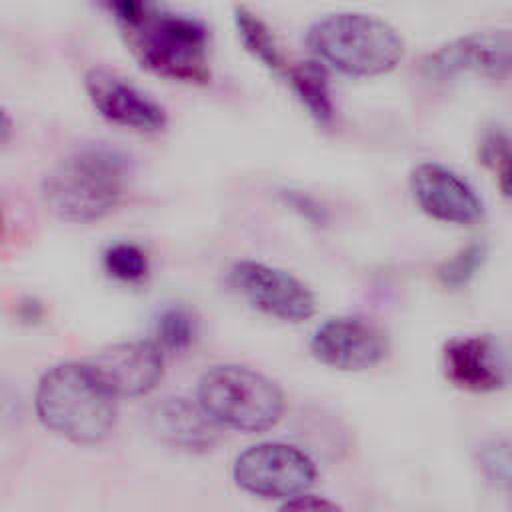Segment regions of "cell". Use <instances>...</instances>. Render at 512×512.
Here are the masks:
<instances>
[{"instance_id": "obj_1", "label": "cell", "mask_w": 512, "mask_h": 512, "mask_svg": "<svg viewBox=\"0 0 512 512\" xmlns=\"http://www.w3.org/2000/svg\"><path fill=\"white\" fill-rule=\"evenodd\" d=\"M126 46L148 72L184 84L210 82V34L198 18L156 0H98Z\"/></svg>"}, {"instance_id": "obj_2", "label": "cell", "mask_w": 512, "mask_h": 512, "mask_svg": "<svg viewBox=\"0 0 512 512\" xmlns=\"http://www.w3.org/2000/svg\"><path fill=\"white\" fill-rule=\"evenodd\" d=\"M130 158L108 144H86L64 156L42 180L46 208L64 222L88 224L108 216L126 194Z\"/></svg>"}, {"instance_id": "obj_3", "label": "cell", "mask_w": 512, "mask_h": 512, "mask_svg": "<svg viewBox=\"0 0 512 512\" xmlns=\"http://www.w3.org/2000/svg\"><path fill=\"white\" fill-rule=\"evenodd\" d=\"M116 400L90 362H62L38 380L34 408L50 432L74 444H96L114 428Z\"/></svg>"}, {"instance_id": "obj_4", "label": "cell", "mask_w": 512, "mask_h": 512, "mask_svg": "<svg viewBox=\"0 0 512 512\" xmlns=\"http://www.w3.org/2000/svg\"><path fill=\"white\" fill-rule=\"evenodd\" d=\"M306 44L324 66L352 78L382 76L404 56L396 28L364 12H334L318 18L306 32Z\"/></svg>"}, {"instance_id": "obj_5", "label": "cell", "mask_w": 512, "mask_h": 512, "mask_svg": "<svg viewBox=\"0 0 512 512\" xmlns=\"http://www.w3.org/2000/svg\"><path fill=\"white\" fill-rule=\"evenodd\" d=\"M196 400L218 424L238 432H264L284 414V392L266 374L240 366L208 368L196 386Z\"/></svg>"}, {"instance_id": "obj_6", "label": "cell", "mask_w": 512, "mask_h": 512, "mask_svg": "<svg viewBox=\"0 0 512 512\" xmlns=\"http://www.w3.org/2000/svg\"><path fill=\"white\" fill-rule=\"evenodd\" d=\"M316 474L314 460L286 442L248 446L232 466L236 486L264 500H290L304 494L312 488Z\"/></svg>"}, {"instance_id": "obj_7", "label": "cell", "mask_w": 512, "mask_h": 512, "mask_svg": "<svg viewBox=\"0 0 512 512\" xmlns=\"http://www.w3.org/2000/svg\"><path fill=\"white\" fill-rule=\"evenodd\" d=\"M230 280L256 310L272 318L302 322L316 314L314 292L288 270L258 260H238Z\"/></svg>"}, {"instance_id": "obj_8", "label": "cell", "mask_w": 512, "mask_h": 512, "mask_svg": "<svg viewBox=\"0 0 512 512\" xmlns=\"http://www.w3.org/2000/svg\"><path fill=\"white\" fill-rule=\"evenodd\" d=\"M422 70L430 78L474 74L490 80L512 76V30H482L458 36L430 52Z\"/></svg>"}, {"instance_id": "obj_9", "label": "cell", "mask_w": 512, "mask_h": 512, "mask_svg": "<svg viewBox=\"0 0 512 512\" xmlns=\"http://www.w3.org/2000/svg\"><path fill=\"white\" fill-rule=\"evenodd\" d=\"M310 354L324 366L360 372L386 358L388 338L380 326L362 316H334L314 330Z\"/></svg>"}, {"instance_id": "obj_10", "label": "cell", "mask_w": 512, "mask_h": 512, "mask_svg": "<svg viewBox=\"0 0 512 512\" xmlns=\"http://www.w3.org/2000/svg\"><path fill=\"white\" fill-rule=\"evenodd\" d=\"M84 90L96 112L120 128L134 132H160L168 124L166 110L138 86L106 68L84 74Z\"/></svg>"}, {"instance_id": "obj_11", "label": "cell", "mask_w": 512, "mask_h": 512, "mask_svg": "<svg viewBox=\"0 0 512 512\" xmlns=\"http://www.w3.org/2000/svg\"><path fill=\"white\" fill-rule=\"evenodd\" d=\"M88 362L116 398L146 396L164 374L162 346L150 340L112 344Z\"/></svg>"}, {"instance_id": "obj_12", "label": "cell", "mask_w": 512, "mask_h": 512, "mask_svg": "<svg viewBox=\"0 0 512 512\" xmlns=\"http://www.w3.org/2000/svg\"><path fill=\"white\" fill-rule=\"evenodd\" d=\"M410 188L424 214L446 224H472L482 216V200L454 170L438 162H422L412 170Z\"/></svg>"}, {"instance_id": "obj_13", "label": "cell", "mask_w": 512, "mask_h": 512, "mask_svg": "<svg viewBox=\"0 0 512 512\" xmlns=\"http://www.w3.org/2000/svg\"><path fill=\"white\" fill-rule=\"evenodd\" d=\"M148 428L164 444L186 450L206 452L216 440L218 424L204 412V408L188 398H162L148 410Z\"/></svg>"}, {"instance_id": "obj_14", "label": "cell", "mask_w": 512, "mask_h": 512, "mask_svg": "<svg viewBox=\"0 0 512 512\" xmlns=\"http://www.w3.org/2000/svg\"><path fill=\"white\" fill-rule=\"evenodd\" d=\"M442 366L454 386L470 392H492L504 384L496 344L486 334H470L446 342Z\"/></svg>"}, {"instance_id": "obj_15", "label": "cell", "mask_w": 512, "mask_h": 512, "mask_svg": "<svg viewBox=\"0 0 512 512\" xmlns=\"http://www.w3.org/2000/svg\"><path fill=\"white\" fill-rule=\"evenodd\" d=\"M286 78L306 112L322 126L334 118V100L326 68L320 60H306L286 68Z\"/></svg>"}, {"instance_id": "obj_16", "label": "cell", "mask_w": 512, "mask_h": 512, "mask_svg": "<svg viewBox=\"0 0 512 512\" xmlns=\"http://www.w3.org/2000/svg\"><path fill=\"white\" fill-rule=\"evenodd\" d=\"M234 26L244 50L270 72H286L288 64L268 24L246 6L234 8Z\"/></svg>"}, {"instance_id": "obj_17", "label": "cell", "mask_w": 512, "mask_h": 512, "mask_svg": "<svg viewBox=\"0 0 512 512\" xmlns=\"http://www.w3.org/2000/svg\"><path fill=\"white\" fill-rule=\"evenodd\" d=\"M480 162L494 174L500 192L512 198V134L502 128H486L478 144Z\"/></svg>"}, {"instance_id": "obj_18", "label": "cell", "mask_w": 512, "mask_h": 512, "mask_svg": "<svg viewBox=\"0 0 512 512\" xmlns=\"http://www.w3.org/2000/svg\"><path fill=\"white\" fill-rule=\"evenodd\" d=\"M484 260H486V246L480 242H472L460 248L452 258L444 260L438 266L436 276L440 284H444L446 288H462L472 280V276L478 272Z\"/></svg>"}, {"instance_id": "obj_19", "label": "cell", "mask_w": 512, "mask_h": 512, "mask_svg": "<svg viewBox=\"0 0 512 512\" xmlns=\"http://www.w3.org/2000/svg\"><path fill=\"white\" fill-rule=\"evenodd\" d=\"M158 344L168 350H186L196 336V320L182 306L166 308L156 324Z\"/></svg>"}, {"instance_id": "obj_20", "label": "cell", "mask_w": 512, "mask_h": 512, "mask_svg": "<svg viewBox=\"0 0 512 512\" xmlns=\"http://www.w3.org/2000/svg\"><path fill=\"white\" fill-rule=\"evenodd\" d=\"M104 268L122 282H138L148 272V258L136 244L118 242L104 252Z\"/></svg>"}, {"instance_id": "obj_21", "label": "cell", "mask_w": 512, "mask_h": 512, "mask_svg": "<svg viewBox=\"0 0 512 512\" xmlns=\"http://www.w3.org/2000/svg\"><path fill=\"white\" fill-rule=\"evenodd\" d=\"M484 474L498 486L512 490V442L492 440L478 452Z\"/></svg>"}, {"instance_id": "obj_22", "label": "cell", "mask_w": 512, "mask_h": 512, "mask_svg": "<svg viewBox=\"0 0 512 512\" xmlns=\"http://www.w3.org/2000/svg\"><path fill=\"white\" fill-rule=\"evenodd\" d=\"M282 508L284 510H338V504H334L326 498L304 492V494H298L290 500H284Z\"/></svg>"}, {"instance_id": "obj_23", "label": "cell", "mask_w": 512, "mask_h": 512, "mask_svg": "<svg viewBox=\"0 0 512 512\" xmlns=\"http://www.w3.org/2000/svg\"><path fill=\"white\" fill-rule=\"evenodd\" d=\"M2 142H8V132H10V118L8 114H4V126H2Z\"/></svg>"}]
</instances>
